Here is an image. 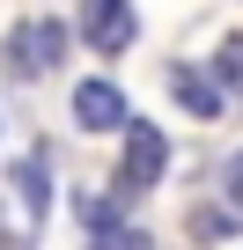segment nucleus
Wrapping results in <instances>:
<instances>
[{
    "instance_id": "1",
    "label": "nucleus",
    "mask_w": 243,
    "mask_h": 250,
    "mask_svg": "<svg viewBox=\"0 0 243 250\" xmlns=\"http://www.w3.org/2000/svg\"><path fill=\"white\" fill-rule=\"evenodd\" d=\"M66 22H52V15H30V22H15L8 30V74H52L59 59H66Z\"/></svg>"
},
{
    "instance_id": "2",
    "label": "nucleus",
    "mask_w": 243,
    "mask_h": 250,
    "mask_svg": "<svg viewBox=\"0 0 243 250\" xmlns=\"http://www.w3.org/2000/svg\"><path fill=\"white\" fill-rule=\"evenodd\" d=\"M162 169H170V140H162V125H126V162H118V199H133V191H148V184H162Z\"/></svg>"
},
{
    "instance_id": "3",
    "label": "nucleus",
    "mask_w": 243,
    "mask_h": 250,
    "mask_svg": "<svg viewBox=\"0 0 243 250\" xmlns=\"http://www.w3.org/2000/svg\"><path fill=\"white\" fill-rule=\"evenodd\" d=\"M74 125H81V133H126V125H133L126 88H118L110 74H88V81L74 88Z\"/></svg>"
},
{
    "instance_id": "4",
    "label": "nucleus",
    "mask_w": 243,
    "mask_h": 250,
    "mask_svg": "<svg viewBox=\"0 0 243 250\" xmlns=\"http://www.w3.org/2000/svg\"><path fill=\"white\" fill-rule=\"evenodd\" d=\"M133 37H140V22H133V0H81V44H88V52L118 59Z\"/></svg>"
},
{
    "instance_id": "5",
    "label": "nucleus",
    "mask_w": 243,
    "mask_h": 250,
    "mask_svg": "<svg viewBox=\"0 0 243 250\" xmlns=\"http://www.w3.org/2000/svg\"><path fill=\"white\" fill-rule=\"evenodd\" d=\"M170 81H177V96H184L192 118H221V110H228V88H236V81H221V74H206V66H170Z\"/></svg>"
},
{
    "instance_id": "6",
    "label": "nucleus",
    "mask_w": 243,
    "mask_h": 250,
    "mask_svg": "<svg viewBox=\"0 0 243 250\" xmlns=\"http://www.w3.org/2000/svg\"><path fill=\"white\" fill-rule=\"evenodd\" d=\"M15 199L30 206V221H44V206H52V169H44L37 155H22V162H15Z\"/></svg>"
},
{
    "instance_id": "7",
    "label": "nucleus",
    "mask_w": 243,
    "mask_h": 250,
    "mask_svg": "<svg viewBox=\"0 0 243 250\" xmlns=\"http://www.w3.org/2000/svg\"><path fill=\"white\" fill-rule=\"evenodd\" d=\"M221 191H228V206H236V221H243V155H228V169H221Z\"/></svg>"
}]
</instances>
